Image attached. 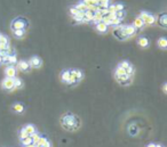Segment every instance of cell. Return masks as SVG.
Listing matches in <instances>:
<instances>
[{
	"label": "cell",
	"mask_w": 167,
	"mask_h": 147,
	"mask_svg": "<svg viewBox=\"0 0 167 147\" xmlns=\"http://www.w3.org/2000/svg\"><path fill=\"white\" fill-rule=\"evenodd\" d=\"M124 74H126V72H125V70L121 68H116V71H114V76H119V75H124Z\"/></svg>",
	"instance_id": "83f0119b"
},
{
	"label": "cell",
	"mask_w": 167,
	"mask_h": 147,
	"mask_svg": "<svg viewBox=\"0 0 167 147\" xmlns=\"http://www.w3.org/2000/svg\"><path fill=\"white\" fill-rule=\"evenodd\" d=\"M114 78H116V80H117L120 84H122V86H129V84L132 83V76L127 75V74L114 76Z\"/></svg>",
	"instance_id": "8992f818"
},
{
	"label": "cell",
	"mask_w": 167,
	"mask_h": 147,
	"mask_svg": "<svg viewBox=\"0 0 167 147\" xmlns=\"http://www.w3.org/2000/svg\"><path fill=\"white\" fill-rule=\"evenodd\" d=\"M77 23H84V12H79L76 16L72 17Z\"/></svg>",
	"instance_id": "7402d4cb"
},
{
	"label": "cell",
	"mask_w": 167,
	"mask_h": 147,
	"mask_svg": "<svg viewBox=\"0 0 167 147\" xmlns=\"http://www.w3.org/2000/svg\"><path fill=\"white\" fill-rule=\"evenodd\" d=\"M96 31H98L100 33H106L108 32V30H109V26L106 25V24H104L103 22H98V23H96Z\"/></svg>",
	"instance_id": "5bb4252c"
},
{
	"label": "cell",
	"mask_w": 167,
	"mask_h": 147,
	"mask_svg": "<svg viewBox=\"0 0 167 147\" xmlns=\"http://www.w3.org/2000/svg\"><path fill=\"white\" fill-rule=\"evenodd\" d=\"M132 25H133V26H134L136 30H141V29L144 28L145 23H144V22H143V21L141 20L140 17H136V18H135V21H134V23L132 24Z\"/></svg>",
	"instance_id": "9a60e30c"
},
{
	"label": "cell",
	"mask_w": 167,
	"mask_h": 147,
	"mask_svg": "<svg viewBox=\"0 0 167 147\" xmlns=\"http://www.w3.org/2000/svg\"><path fill=\"white\" fill-rule=\"evenodd\" d=\"M14 86H15V89L22 88L23 87V82H22V80L18 79V78H14Z\"/></svg>",
	"instance_id": "484cf974"
},
{
	"label": "cell",
	"mask_w": 167,
	"mask_h": 147,
	"mask_svg": "<svg viewBox=\"0 0 167 147\" xmlns=\"http://www.w3.org/2000/svg\"><path fill=\"white\" fill-rule=\"evenodd\" d=\"M74 8H76V9H78L79 12H85V10H87V9H89V8L87 7V6H86L82 1H79L78 4L74 5Z\"/></svg>",
	"instance_id": "d6986e66"
},
{
	"label": "cell",
	"mask_w": 167,
	"mask_h": 147,
	"mask_svg": "<svg viewBox=\"0 0 167 147\" xmlns=\"http://www.w3.org/2000/svg\"><path fill=\"white\" fill-rule=\"evenodd\" d=\"M31 138H32V144H34V145H36V143L38 141V139L40 138V135L36 131L34 133H32V135H31Z\"/></svg>",
	"instance_id": "1f68e13d"
},
{
	"label": "cell",
	"mask_w": 167,
	"mask_h": 147,
	"mask_svg": "<svg viewBox=\"0 0 167 147\" xmlns=\"http://www.w3.org/2000/svg\"><path fill=\"white\" fill-rule=\"evenodd\" d=\"M25 147H36V145L34 144H30V145H26Z\"/></svg>",
	"instance_id": "60d3db41"
},
{
	"label": "cell",
	"mask_w": 167,
	"mask_h": 147,
	"mask_svg": "<svg viewBox=\"0 0 167 147\" xmlns=\"http://www.w3.org/2000/svg\"><path fill=\"white\" fill-rule=\"evenodd\" d=\"M13 110L17 113H22V112L24 111V106L22 105V104L17 103V104H14V106H13Z\"/></svg>",
	"instance_id": "603a6c76"
},
{
	"label": "cell",
	"mask_w": 167,
	"mask_h": 147,
	"mask_svg": "<svg viewBox=\"0 0 167 147\" xmlns=\"http://www.w3.org/2000/svg\"><path fill=\"white\" fill-rule=\"evenodd\" d=\"M95 15V10L93 9H87L84 12V22H92Z\"/></svg>",
	"instance_id": "8fae6325"
},
{
	"label": "cell",
	"mask_w": 167,
	"mask_h": 147,
	"mask_svg": "<svg viewBox=\"0 0 167 147\" xmlns=\"http://www.w3.org/2000/svg\"><path fill=\"white\" fill-rule=\"evenodd\" d=\"M60 78H61V81L63 83H69V80H70V70H64V71L61 72L60 74Z\"/></svg>",
	"instance_id": "4fadbf2b"
},
{
	"label": "cell",
	"mask_w": 167,
	"mask_h": 147,
	"mask_svg": "<svg viewBox=\"0 0 167 147\" xmlns=\"http://www.w3.org/2000/svg\"><path fill=\"white\" fill-rule=\"evenodd\" d=\"M158 46L161 49H166L167 48V40L166 38H160V39L158 40Z\"/></svg>",
	"instance_id": "d4e9b609"
},
{
	"label": "cell",
	"mask_w": 167,
	"mask_h": 147,
	"mask_svg": "<svg viewBox=\"0 0 167 147\" xmlns=\"http://www.w3.org/2000/svg\"><path fill=\"white\" fill-rule=\"evenodd\" d=\"M125 72H126V74L127 75H129V76H133V74H134V72H135V68H134V66L130 64L129 66L125 70Z\"/></svg>",
	"instance_id": "4316f807"
},
{
	"label": "cell",
	"mask_w": 167,
	"mask_h": 147,
	"mask_svg": "<svg viewBox=\"0 0 167 147\" xmlns=\"http://www.w3.org/2000/svg\"><path fill=\"white\" fill-rule=\"evenodd\" d=\"M29 28V21L25 17H16L12 22L13 30H26Z\"/></svg>",
	"instance_id": "7a4b0ae2"
},
{
	"label": "cell",
	"mask_w": 167,
	"mask_h": 147,
	"mask_svg": "<svg viewBox=\"0 0 167 147\" xmlns=\"http://www.w3.org/2000/svg\"><path fill=\"white\" fill-rule=\"evenodd\" d=\"M28 133H26V132L24 131V130H23V129H22V130H21V133H20V138H21V140L22 139H24L25 137H28Z\"/></svg>",
	"instance_id": "74e56055"
},
{
	"label": "cell",
	"mask_w": 167,
	"mask_h": 147,
	"mask_svg": "<svg viewBox=\"0 0 167 147\" xmlns=\"http://www.w3.org/2000/svg\"><path fill=\"white\" fill-rule=\"evenodd\" d=\"M46 140H47V139H46L45 137H41V136H40V138H39V139H38V141L36 143V147H41L44 144L46 143Z\"/></svg>",
	"instance_id": "f546056e"
},
{
	"label": "cell",
	"mask_w": 167,
	"mask_h": 147,
	"mask_svg": "<svg viewBox=\"0 0 167 147\" xmlns=\"http://www.w3.org/2000/svg\"><path fill=\"white\" fill-rule=\"evenodd\" d=\"M125 10V5L124 4H116V12Z\"/></svg>",
	"instance_id": "8d00e7d4"
},
{
	"label": "cell",
	"mask_w": 167,
	"mask_h": 147,
	"mask_svg": "<svg viewBox=\"0 0 167 147\" xmlns=\"http://www.w3.org/2000/svg\"><path fill=\"white\" fill-rule=\"evenodd\" d=\"M126 16V12L125 10H120V12H116V17L117 18H119V20H121L122 21V18Z\"/></svg>",
	"instance_id": "4dcf8cb0"
},
{
	"label": "cell",
	"mask_w": 167,
	"mask_h": 147,
	"mask_svg": "<svg viewBox=\"0 0 167 147\" xmlns=\"http://www.w3.org/2000/svg\"><path fill=\"white\" fill-rule=\"evenodd\" d=\"M22 144H23L24 146L32 144V138H31V136H28V137H25L24 139H22Z\"/></svg>",
	"instance_id": "f1b7e54d"
},
{
	"label": "cell",
	"mask_w": 167,
	"mask_h": 147,
	"mask_svg": "<svg viewBox=\"0 0 167 147\" xmlns=\"http://www.w3.org/2000/svg\"><path fill=\"white\" fill-rule=\"evenodd\" d=\"M148 147H157V145H156V144H150Z\"/></svg>",
	"instance_id": "b9f144b4"
},
{
	"label": "cell",
	"mask_w": 167,
	"mask_h": 147,
	"mask_svg": "<svg viewBox=\"0 0 167 147\" xmlns=\"http://www.w3.org/2000/svg\"><path fill=\"white\" fill-rule=\"evenodd\" d=\"M16 68H14L13 65H9V66H7L6 68V70H5V74H6V78H16Z\"/></svg>",
	"instance_id": "30bf717a"
},
{
	"label": "cell",
	"mask_w": 167,
	"mask_h": 147,
	"mask_svg": "<svg viewBox=\"0 0 167 147\" xmlns=\"http://www.w3.org/2000/svg\"><path fill=\"white\" fill-rule=\"evenodd\" d=\"M113 36L116 37V38H117L118 40H121V41H124V40L128 39V38H127V36L125 34V32H124V29H122V25H121V24L114 28V30H113Z\"/></svg>",
	"instance_id": "3957f363"
},
{
	"label": "cell",
	"mask_w": 167,
	"mask_h": 147,
	"mask_svg": "<svg viewBox=\"0 0 167 147\" xmlns=\"http://www.w3.org/2000/svg\"><path fill=\"white\" fill-rule=\"evenodd\" d=\"M30 66L33 68H41V65H42V60H41L40 57H38V56H33L31 57V60H30Z\"/></svg>",
	"instance_id": "9c48e42d"
},
{
	"label": "cell",
	"mask_w": 167,
	"mask_h": 147,
	"mask_svg": "<svg viewBox=\"0 0 167 147\" xmlns=\"http://www.w3.org/2000/svg\"><path fill=\"white\" fill-rule=\"evenodd\" d=\"M69 10H70V14H71V16H72V17H74V16H76L78 13H79V10H78V9H76V8H74V6H71Z\"/></svg>",
	"instance_id": "d590c367"
},
{
	"label": "cell",
	"mask_w": 167,
	"mask_h": 147,
	"mask_svg": "<svg viewBox=\"0 0 167 147\" xmlns=\"http://www.w3.org/2000/svg\"><path fill=\"white\" fill-rule=\"evenodd\" d=\"M129 65H130L129 62H127V60H122V62H121V63H120V64H119L118 66H119V68H124V70H126V68H128Z\"/></svg>",
	"instance_id": "e575fe53"
},
{
	"label": "cell",
	"mask_w": 167,
	"mask_h": 147,
	"mask_svg": "<svg viewBox=\"0 0 167 147\" xmlns=\"http://www.w3.org/2000/svg\"><path fill=\"white\" fill-rule=\"evenodd\" d=\"M0 64H2V57L0 56Z\"/></svg>",
	"instance_id": "ee69618b"
},
{
	"label": "cell",
	"mask_w": 167,
	"mask_h": 147,
	"mask_svg": "<svg viewBox=\"0 0 167 147\" xmlns=\"http://www.w3.org/2000/svg\"><path fill=\"white\" fill-rule=\"evenodd\" d=\"M121 24V20H119V18H114V20H111V26H118Z\"/></svg>",
	"instance_id": "d6a6232c"
},
{
	"label": "cell",
	"mask_w": 167,
	"mask_h": 147,
	"mask_svg": "<svg viewBox=\"0 0 167 147\" xmlns=\"http://www.w3.org/2000/svg\"><path fill=\"white\" fill-rule=\"evenodd\" d=\"M163 90H164V92H165V94L167 92V84H166V83H165V84L163 86Z\"/></svg>",
	"instance_id": "ab89813d"
},
{
	"label": "cell",
	"mask_w": 167,
	"mask_h": 147,
	"mask_svg": "<svg viewBox=\"0 0 167 147\" xmlns=\"http://www.w3.org/2000/svg\"><path fill=\"white\" fill-rule=\"evenodd\" d=\"M104 1H106V0H97L98 4H102V2H104Z\"/></svg>",
	"instance_id": "7bdbcfd3"
},
{
	"label": "cell",
	"mask_w": 167,
	"mask_h": 147,
	"mask_svg": "<svg viewBox=\"0 0 167 147\" xmlns=\"http://www.w3.org/2000/svg\"><path fill=\"white\" fill-rule=\"evenodd\" d=\"M148 16H149V13H148V12H144V10H143V12L140 13V16H139V17L143 21V22H145V20H147Z\"/></svg>",
	"instance_id": "836d02e7"
},
{
	"label": "cell",
	"mask_w": 167,
	"mask_h": 147,
	"mask_svg": "<svg viewBox=\"0 0 167 147\" xmlns=\"http://www.w3.org/2000/svg\"><path fill=\"white\" fill-rule=\"evenodd\" d=\"M144 23L148 24V25H153V24H156V16L152 15V14H149V16L147 17V20H145Z\"/></svg>",
	"instance_id": "44dd1931"
},
{
	"label": "cell",
	"mask_w": 167,
	"mask_h": 147,
	"mask_svg": "<svg viewBox=\"0 0 167 147\" xmlns=\"http://www.w3.org/2000/svg\"><path fill=\"white\" fill-rule=\"evenodd\" d=\"M156 22L160 25L161 28H167V14L166 13H160L158 16H156Z\"/></svg>",
	"instance_id": "5b68a950"
},
{
	"label": "cell",
	"mask_w": 167,
	"mask_h": 147,
	"mask_svg": "<svg viewBox=\"0 0 167 147\" xmlns=\"http://www.w3.org/2000/svg\"><path fill=\"white\" fill-rule=\"evenodd\" d=\"M17 68L22 72H29V70L31 68V66H30L29 62H26V60H21V62H18V64H17Z\"/></svg>",
	"instance_id": "7c38bea8"
},
{
	"label": "cell",
	"mask_w": 167,
	"mask_h": 147,
	"mask_svg": "<svg viewBox=\"0 0 167 147\" xmlns=\"http://www.w3.org/2000/svg\"><path fill=\"white\" fill-rule=\"evenodd\" d=\"M82 2L89 8V9H93V8H96L98 6L97 0H82Z\"/></svg>",
	"instance_id": "2e32d148"
},
{
	"label": "cell",
	"mask_w": 167,
	"mask_h": 147,
	"mask_svg": "<svg viewBox=\"0 0 167 147\" xmlns=\"http://www.w3.org/2000/svg\"><path fill=\"white\" fill-rule=\"evenodd\" d=\"M72 72H74V76H76V79H77L78 81L82 80V78H84V73H82V71H80V70H72Z\"/></svg>",
	"instance_id": "cb8c5ba5"
},
{
	"label": "cell",
	"mask_w": 167,
	"mask_h": 147,
	"mask_svg": "<svg viewBox=\"0 0 167 147\" xmlns=\"http://www.w3.org/2000/svg\"><path fill=\"white\" fill-rule=\"evenodd\" d=\"M23 130H24L29 136H31L32 133H34V132L37 131V130H36V127H34L33 124H28V126H25V127L23 128Z\"/></svg>",
	"instance_id": "ac0fdd59"
},
{
	"label": "cell",
	"mask_w": 167,
	"mask_h": 147,
	"mask_svg": "<svg viewBox=\"0 0 167 147\" xmlns=\"http://www.w3.org/2000/svg\"><path fill=\"white\" fill-rule=\"evenodd\" d=\"M61 124L62 127L69 131H76L80 128L82 122L77 115H74L72 113H65L61 118Z\"/></svg>",
	"instance_id": "6da1fadb"
},
{
	"label": "cell",
	"mask_w": 167,
	"mask_h": 147,
	"mask_svg": "<svg viewBox=\"0 0 167 147\" xmlns=\"http://www.w3.org/2000/svg\"><path fill=\"white\" fill-rule=\"evenodd\" d=\"M137 44H139L142 48H147L148 46L150 44V41H149V39L145 38V37H141V38L137 40Z\"/></svg>",
	"instance_id": "e0dca14e"
},
{
	"label": "cell",
	"mask_w": 167,
	"mask_h": 147,
	"mask_svg": "<svg viewBox=\"0 0 167 147\" xmlns=\"http://www.w3.org/2000/svg\"><path fill=\"white\" fill-rule=\"evenodd\" d=\"M2 88L7 91H12L15 89V86H14V79L13 78H6V79L2 81Z\"/></svg>",
	"instance_id": "277c9868"
},
{
	"label": "cell",
	"mask_w": 167,
	"mask_h": 147,
	"mask_svg": "<svg viewBox=\"0 0 167 147\" xmlns=\"http://www.w3.org/2000/svg\"><path fill=\"white\" fill-rule=\"evenodd\" d=\"M41 147H52V145H50V143H49L48 140H46V143L42 145Z\"/></svg>",
	"instance_id": "f35d334b"
},
{
	"label": "cell",
	"mask_w": 167,
	"mask_h": 147,
	"mask_svg": "<svg viewBox=\"0 0 167 147\" xmlns=\"http://www.w3.org/2000/svg\"><path fill=\"white\" fill-rule=\"evenodd\" d=\"M9 47V39L5 34H0V50H6Z\"/></svg>",
	"instance_id": "52a82bcc"
},
{
	"label": "cell",
	"mask_w": 167,
	"mask_h": 147,
	"mask_svg": "<svg viewBox=\"0 0 167 147\" xmlns=\"http://www.w3.org/2000/svg\"><path fill=\"white\" fill-rule=\"evenodd\" d=\"M122 29H124V32H125V34L127 36V38H130V37L135 36V33H136V29H135L133 25H129V24L122 25Z\"/></svg>",
	"instance_id": "ba28073f"
},
{
	"label": "cell",
	"mask_w": 167,
	"mask_h": 147,
	"mask_svg": "<svg viewBox=\"0 0 167 147\" xmlns=\"http://www.w3.org/2000/svg\"><path fill=\"white\" fill-rule=\"evenodd\" d=\"M25 31L26 30H13V34H14L15 38L21 39V38H23L25 36Z\"/></svg>",
	"instance_id": "ffe728a7"
}]
</instances>
